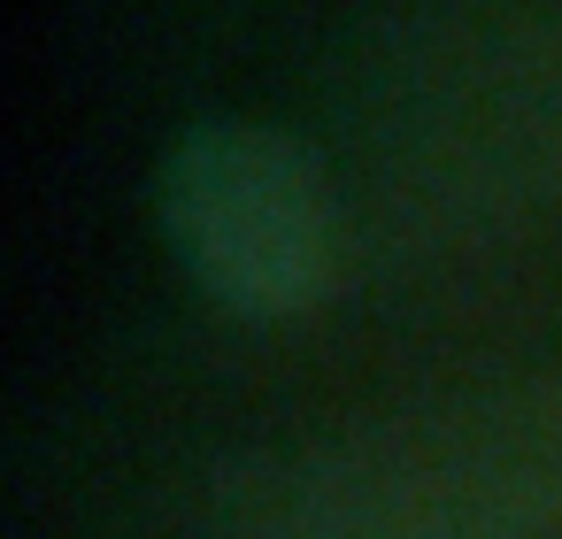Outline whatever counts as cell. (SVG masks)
<instances>
[{
    "mask_svg": "<svg viewBox=\"0 0 562 539\" xmlns=\"http://www.w3.org/2000/svg\"><path fill=\"white\" fill-rule=\"evenodd\" d=\"M162 224L186 270L239 316H293L331 285L339 216L324 170L262 124H201L162 162Z\"/></svg>",
    "mask_w": 562,
    "mask_h": 539,
    "instance_id": "6da1fadb",
    "label": "cell"
}]
</instances>
